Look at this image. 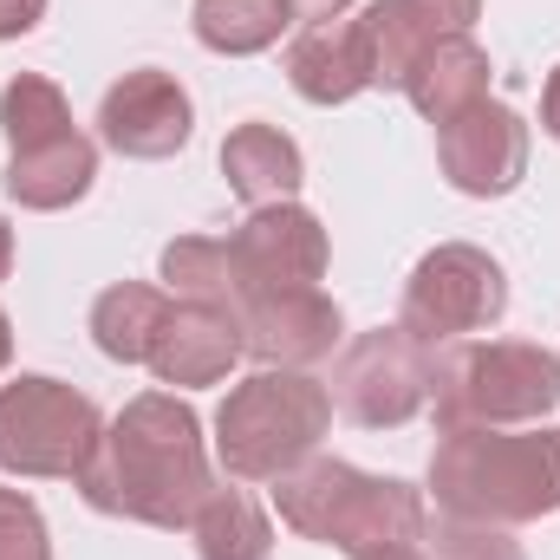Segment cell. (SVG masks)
Masks as SVG:
<instances>
[{
	"instance_id": "484cf974",
	"label": "cell",
	"mask_w": 560,
	"mask_h": 560,
	"mask_svg": "<svg viewBox=\"0 0 560 560\" xmlns=\"http://www.w3.org/2000/svg\"><path fill=\"white\" fill-rule=\"evenodd\" d=\"M411 7H418L436 33H469L482 20V0H411Z\"/></svg>"
},
{
	"instance_id": "8fae6325",
	"label": "cell",
	"mask_w": 560,
	"mask_h": 560,
	"mask_svg": "<svg viewBox=\"0 0 560 560\" xmlns=\"http://www.w3.org/2000/svg\"><path fill=\"white\" fill-rule=\"evenodd\" d=\"M229 255H235L248 293L319 287V280H326V261H332L319 215L300 209V202H261V209H248V222L229 235ZM242 306H248V300H242Z\"/></svg>"
},
{
	"instance_id": "7c38bea8",
	"label": "cell",
	"mask_w": 560,
	"mask_h": 560,
	"mask_svg": "<svg viewBox=\"0 0 560 560\" xmlns=\"http://www.w3.org/2000/svg\"><path fill=\"white\" fill-rule=\"evenodd\" d=\"M346 339L339 300L319 287H280V293H248L242 306V352L255 365L280 372H306L319 359H332V346Z\"/></svg>"
},
{
	"instance_id": "9a60e30c",
	"label": "cell",
	"mask_w": 560,
	"mask_h": 560,
	"mask_svg": "<svg viewBox=\"0 0 560 560\" xmlns=\"http://www.w3.org/2000/svg\"><path fill=\"white\" fill-rule=\"evenodd\" d=\"M92 183H98V143L85 138V131L7 156V196L20 209H33V215H59L72 202H85Z\"/></svg>"
},
{
	"instance_id": "4316f807",
	"label": "cell",
	"mask_w": 560,
	"mask_h": 560,
	"mask_svg": "<svg viewBox=\"0 0 560 560\" xmlns=\"http://www.w3.org/2000/svg\"><path fill=\"white\" fill-rule=\"evenodd\" d=\"M46 20V0H0V39H20Z\"/></svg>"
},
{
	"instance_id": "ba28073f",
	"label": "cell",
	"mask_w": 560,
	"mask_h": 560,
	"mask_svg": "<svg viewBox=\"0 0 560 560\" xmlns=\"http://www.w3.org/2000/svg\"><path fill=\"white\" fill-rule=\"evenodd\" d=\"M332 411L359 430H398L430 405V346H418L405 326L359 332L332 365Z\"/></svg>"
},
{
	"instance_id": "3957f363",
	"label": "cell",
	"mask_w": 560,
	"mask_h": 560,
	"mask_svg": "<svg viewBox=\"0 0 560 560\" xmlns=\"http://www.w3.org/2000/svg\"><path fill=\"white\" fill-rule=\"evenodd\" d=\"M275 509L300 541L339 548L346 560L385 555V548H423V535H430L423 489L398 482V476H372L339 456H306L300 469H287L275 482Z\"/></svg>"
},
{
	"instance_id": "7402d4cb",
	"label": "cell",
	"mask_w": 560,
	"mask_h": 560,
	"mask_svg": "<svg viewBox=\"0 0 560 560\" xmlns=\"http://www.w3.org/2000/svg\"><path fill=\"white\" fill-rule=\"evenodd\" d=\"M189 26H196V39L209 52L255 59V52L280 46V33L293 26V13H287V0H196Z\"/></svg>"
},
{
	"instance_id": "6da1fadb",
	"label": "cell",
	"mask_w": 560,
	"mask_h": 560,
	"mask_svg": "<svg viewBox=\"0 0 560 560\" xmlns=\"http://www.w3.org/2000/svg\"><path fill=\"white\" fill-rule=\"evenodd\" d=\"M215 489L202 418L176 392H143L105 423L92 463L79 469V495L98 515L143 528H189L202 495Z\"/></svg>"
},
{
	"instance_id": "f1b7e54d",
	"label": "cell",
	"mask_w": 560,
	"mask_h": 560,
	"mask_svg": "<svg viewBox=\"0 0 560 560\" xmlns=\"http://www.w3.org/2000/svg\"><path fill=\"white\" fill-rule=\"evenodd\" d=\"M541 131L560 143V66L548 72V92H541Z\"/></svg>"
},
{
	"instance_id": "8992f818",
	"label": "cell",
	"mask_w": 560,
	"mask_h": 560,
	"mask_svg": "<svg viewBox=\"0 0 560 560\" xmlns=\"http://www.w3.org/2000/svg\"><path fill=\"white\" fill-rule=\"evenodd\" d=\"M105 436V418L85 392L46 372H20L0 385V469L26 482H79Z\"/></svg>"
},
{
	"instance_id": "d4e9b609",
	"label": "cell",
	"mask_w": 560,
	"mask_h": 560,
	"mask_svg": "<svg viewBox=\"0 0 560 560\" xmlns=\"http://www.w3.org/2000/svg\"><path fill=\"white\" fill-rule=\"evenodd\" d=\"M0 560H52V535L33 495L0 489Z\"/></svg>"
},
{
	"instance_id": "30bf717a",
	"label": "cell",
	"mask_w": 560,
	"mask_h": 560,
	"mask_svg": "<svg viewBox=\"0 0 560 560\" xmlns=\"http://www.w3.org/2000/svg\"><path fill=\"white\" fill-rule=\"evenodd\" d=\"M436 163H443V183L456 196L489 202V196L522 189V176H528V125H522V112L495 105V98L469 105L463 118H450L436 131Z\"/></svg>"
},
{
	"instance_id": "7a4b0ae2",
	"label": "cell",
	"mask_w": 560,
	"mask_h": 560,
	"mask_svg": "<svg viewBox=\"0 0 560 560\" xmlns=\"http://www.w3.org/2000/svg\"><path fill=\"white\" fill-rule=\"evenodd\" d=\"M423 489L443 515L528 528L541 515H560V430H443L423 469Z\"/></svg>"
},
{
	"instance_id": "f546056e",
	"label": "cell",
	"mask_w": 560,
	"mask_h": 560,
	"mask_svg": "<svg viewBox=\"0 0 560 560\" xmlns=\"http://www.w3.org/2000/svg\"><path fill=\"white\" fill-rule=\"evenodd\" d=\"M13 275V222L0 215V280Z\"/></svg>"
},
{
	"instance_id": "83f0119b",
	"label": "cell",
	"mask_w": 560,
	"mask_h": 560,
	"mask_svg": "<svg viewBox=\"0 0 560 560\" xmlns=\"http://www.w3.org/2000/svg\"><path fill=\"white\" fill-rule=\"evenodd\" d=\"M346 7H352V0H287V13H293L300 26H326V20H346Z\"/></svg>"
},
{
	"instance_id": "9c48e42d",
	"label": "cell",
	"mask_w": 560,
	"mask_h": 560,
	"mask_svg": "<svg viewBox=\"0 0 560 560\" xmlns=\"http://www.w3.org/2000/svg\"><path fill=\"white\" fill-rule=\"evenodd\" d=\"M98 138H105V150H118V156H131V163H163V156H176L183 143L196 138V105H189L183 79L163 72V66L125 72V79L98 98Z\"/></svg>"
},
{
	"instance_id": "44dd1931",
	"label": "cell",
	"mask_w": 560,
	"mask_h": 560,
	"mask_svg": "<svg viewBox=\"0 0 560 560\" xmlns=\"http://www.w3.org/2000/svg\"><path fill=\"white\" fill-rule=\"evenodd\" d=\"M183 535L196 541L202 560H268L275 555V522H268V509H261L248 489H235V482H215V489L202 495V509L189 515Z\"/></svg>"
},
{
	"instance_id": "e0dca14e",
	"label": "cell",
	"mask_w": 560,
	"mask_h": 560,
	"mask_svg": "<svg viewBox=\"0 0 560 560\" xmlns=\"http://www.w3.org/2000/svg\"><path fill=\"white\" fill-rule=\"evenodd\" d=\"M489 52L469 39V33H443L430 52H423V66L411 72V85H405V98L418 105L423 125H450V118H463L469 105H482L489 98Z\"/></svg>"
},
{
	"instance_id": "ffe728a7",
	"label": "cell",
	"mask_w": 560,
	"mask_h": 560,
	"mask_svg": "<svg viewBox=\"0 0 560 560\" xmlns=\"http://www.w3.org/2000/svg\"><path fill=\"white\" fill-rule=\"evenodd\" d=\"M170 293L150 287V280H118L92 300V346L112 359V365H150V346L170 319Z\"/></svg>"
},
{
	"instance_id": "4fadbf2b",
	"label": "cell",
	"mask_w": 560,
	"mask_h": 560,
	"mask_svg": "<svg viewBox=\"0 0 560 560\" xmlns=\"http://www.w3.org/2000/svg\"><path fill=\"white\" fill-rule=\"evenodd\" d=\"M242 359V319L235 313H215V306H189L176 300L156 346H150V372L156 385L170 392H202V385H222Z\"/></svg>"
},
{
	"instance_id": "cb8c5ba5",
	"label": "cell",
	"mask_w": 560,
	"mask_h": 560,
	"mask_svg": "<svg viewBox=\"0 0 560 560\" xmlns=\"http://www.w3.org/2000/svg\"><path fill=\"white\" fill-rule=\"evenodd\" d=\"M430 560H528L515 528H495V522H463V515H443L436 535H423Z\"/></svg>"
},
{
	"instance_id": "5bb4252c",
	"label": "cell",
	"mask_w": 560,
	"mask_h": 560,
	"mask_svg": "<svg viewBox=\"0 0 560 560\" xmlns=\"http://www.w3.org/2000/svg\"><path fill=\"white\" fill-rule=\"evenodd\" d=\"M287 85H293L306 105H352L359 92H372L365 52H359V20L300 26L293 46H287Z\"/></svg>"
},
{
	"instance_id": "603a6c76",
	"label": "cell",
	"mask_w": 560,
	"mask_h": 560,
	"mask_svg": "<svg viewBox=\"0 0 560 560\" xmlns=\"http://www.w3.org/2000/svg\"><path fill=\"white\" fill-rule=\"evenodd\" d=\"M72 105L66 92L46 79V72H13L7 92H0V138H7V156L13 150H39V143L72 138Z\"/></svg>"
},
{
	"instance_id": "4dcf8cb0",
	"label": "cell",
	"mask_w": 560,
	"mask_h": 560,
	"mask_svg": "<svg viewBox=\"0 0 560 560\" xmlns=\"http://www.w3.org/2000/svg\"><path fill=\"white\" fill-rule=\"evenodd\" d=\"M359 560H430V548H385V555H359Z\"/></svg>"
},
{
	"instance_id": "277c9868",
	"label": "cell",
	"mask_w": 560,
	"mask_h": 560,
	"mask_svg": "<svg viewBox=\"0 0 560 560\" xmlns=\"http://www.w3.org/2000/svg\"><path fill=\"white\" fill-rule=\"evenodd\" d=\"M332 430V392L313 372H248L215 411V463L229 482H280L306 456H319Z\"/></svg>"
},
{
	"instance_id": "2e32d148",
	"label": "cell",
	"mask_w": 560,
	"mask_h": 560,
	"mask_svg": "<svg viewBox=\"0 0 560 560\" xmlns=\"http://www.w3.org/2000/svg\"><path fill=\"white\" fill-rule=\"evenodd\" d=\"M222 176H229V189H235L248 209H261V202H293L300 183H306V156H300V143L287 138L280 125L248 118V125H235V131L222 138Z\"/></svg>"
},
{
	"instance_id": "5b68a950",
	"label": "cell",
	"mask_w": 560,
	"mask_h": 560,
	"mask_svg": "<svg viewBox=\"0 0 560 560\" xmlns=\"http://www.w3.org/2000/svg\"><path fill=\"white\" fill-rule=\"evenodd\" d=\"M430 405L443 430H522L560 411V359L535 339H456L430 352Z\"/></svg>"
},
{
	"instance_id": "d6986e66",
	"label": "cell",
	"mask_w": 560,
	"mask_h": 560,
	"mask_svg": "<svg viewBox=\"0 0 560 560\" xmlns=\"http://www.w3.org/2000/svg\"><path fill=\"white\" fill-rule=\"evenodd\" d=\"M156 280H163L170 300L215 306V313H235V319H242L248 287H242V268H235L229 242H215V235H176V242L156 255Z\"/></svg>"
},
{
	"instance_id": "ac0fdd59",
	"label": "cell",
	"mask_w": 560,
	"mask_h": 560,
	"mask_svg": "<svg viewBox=\"0 0 560 560\" xmlns=\"http://www.w3.org/2000/svg\"><path fill=\"white\" fill-rule=\"evenodd\" d=\"M443 33L423 20L411 0H372L359 13V52H365V79L372 92H405L411 72L423 66V52L436 46Z\"/></svg>"
},
{
	"instance_id": "1f68e13d",
	"label": "cell",
	"mask_w": 560,
	"mask_h": 560,
	"mask_svg": "<svg viewBox=\"0 0 560 560\" xmlns=\"http://www.w3.org/2000/svg\"><path fill=\"white\" fill-rule=\"evenodd\" d=\"M7 359H13V319L0 313V372H7Z\"/></svg>"
},
{
	"instance_id": "52a82bcc",
	"label": "cell",
	"mask_w": 560,
	"mask_h": 560,
	"mask_svg": "<svg viewBox=\"0 0 560 560\" xmlns=\"http://www.w3.org/2000/svg\"><path fill=\"white\" fill-rule=\"evenodd\" d=\"M509 313V275L489 248L476 242H443L430 248L405 293H398V326L418 339V346H456L469 332H489L495 319Z\"/></svg>"
}]
</instances>
